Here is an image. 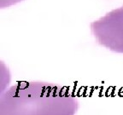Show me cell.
Here are the masks:
<instances>
[{"mask_svg": "<svg viewBox=\"0 0 123 115\" xmlns=\"http://www.w3.org/2000/svg\"><path fill=\"white\" fill-rule=\"evenodd\" d=\"M90 27L100 45L110 51L123 54V6L92 21Z\"/></svg>", "mask_w": 123, "mask_h": 115, "instance_id": "7a4b0ae2", "label": "cell"}, {"mask_svg": "<svg viewBox=\"0 0 123 115\" xmlns=\"http://www.w3.org/2000/svg\"><path fill=\"white\" fill-rule=\"evenodd\" d=\"M22 0H0V7L1 9L9 8L10 6H13L18 3L21 2Z\"/></svg>", "mask_w": 123, "mask_h": 115, "instance_id": "3957f363", "label": "cell"}, {"mask_svg": "<svg viewBox=\"0 0 123 115\" xmlns=\"http://www.w3.org/2000/svg\"><path fill=\"white\" fill-rule=\"evenodd\" d=\"M79 101L69 90L46 82H18L1 92V115H73Z\"/></svg>", "mask_w": 123, "mask_h": 115, "instance_id": "6da1fadb", "label": "cell"}]
</instances>
